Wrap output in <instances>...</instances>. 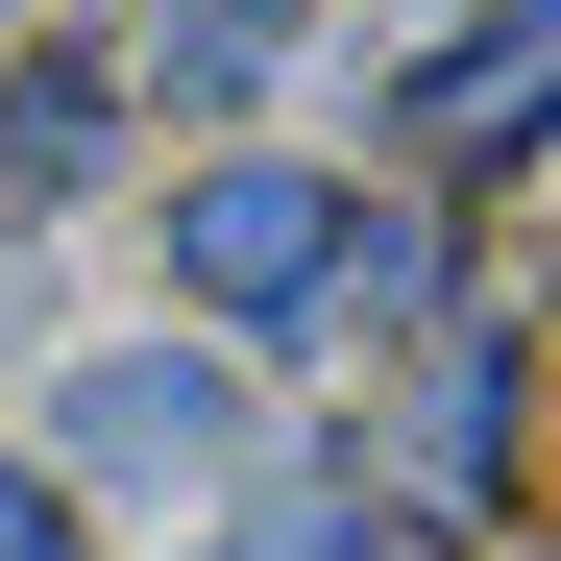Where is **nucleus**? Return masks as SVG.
Returning a JSON list of instances; mask_svg holds the SVG:
<instances>
[{
	"label": "nucleus",
	"mask_w": 561,
	"mask_h": 561,
	"mask_svg": "<svg viewBox=\"0 0 561 561\" xmlns=\"http://www.w3.org/2000/svg\"><path fill=\"white\" fill-rule=\"evenodd\" d=\"M391 147H439V171H513V147H561V0H463V25L391 73Z\"/></svg>",
	"instance_id": "7ed1b4c3"
},
{
	"label": "nucleus",
	"mask_w": 561,
	"mask_h": 561,
	"mask_svg": "<svg viewBox=\"0 0 561 561\" xmlns=\"http://www.w3.org/2000/svg\"><path fill=\"white\" fill-rule=\"evenodd\" d=\"M220 561H415V537H391V489H268Z\"/></svg>",
	"instance_id": "423d86ee"
},
{
	"label": "nucleus",
	"mask_w": 561,
	"mask_h": 561,
	"mask_svg": "<svg viewBox=\"0 0 561 561\" xmlns=\"http://www.w3.org/2000/svg\"><path fill=\"white\" fill-rule=\"evenodd\" d=\"M147 73H171V99H268V73H294V0H147Z\"/></svg>",
	"instance_id": "39448f33"
},
{
	"label": "nucleus",
	"mask_w": 561,
	"mask_h": 561,
	"mask_svg": "<svg viewBox=\"0 0 561 561\" xmlns=\"http://www.w3.org/2000/svg\"><path fill=\"white\" fill-rule=\"evenodd\" d=\"M342 171L318 147H220L196 196H171V294H196V342H294L318 294H342Z\"/></svg>",
	"instance_id": "f257e3e1"
},
{
	"label": "nucleus",
	"mask_w": 561,
	"mask_h": 561,
	"mask_svg": "<svg viewBox=\"0 0 561 561\" xmlns=\"http://www.w3.org/2000/svg\"><path fill=\"white\" fill-rule=\"evenodd\" d=\"M99 123H123V99H99V73H73V49H49V73H25V99H0V171H99Z\"/></svg>",
	"instance_id": "0eeeda50"
},
{
	"label": "nucleus",
	"mask_w": 561,
	"mask_h": 561,
	"mask_svg": "<svg viewBox=\"0 0 561 561\" xmlns=\"http://www.w3.org/2000/svg\"><path fill=\"white\" fill-rule=\"evenodd\" d=\"M513 489V318H415V391H391V537H439V513H489Z\"/></svg>",
	"instance_id": "20e7f679"
},
{
	"label": "nucleus",
	"mask_w": 561,
	"mask_h": 561,
	"mask_svg": "<svg viewBox=\"0 0 561 561\" xmlns=\"http://www.w3.org/2000/svg\"><path fill=\"white\" fill-rule=\"evenodd\" d=\"M49 489H220V463H244V366L220 342H99V366H73V391H49Z\"/></svg>",
	"instance_id": "f03ea898"
},
{
	"label": "nucleus",
	"mask_w": 561,
	"mask_h": 561,
	"mask_svg": "<svg viewBox=\"0 0 561 561\" xmlns=\"http://www.w3.org/2000/svg\"><path fill=\"white\" fill-rule=\"evenodd\" d=\"M0 561H73V489H49L25 439H0Z\"/></svg>",
	"instance_id": "6e6552de"
}]
</instances>
